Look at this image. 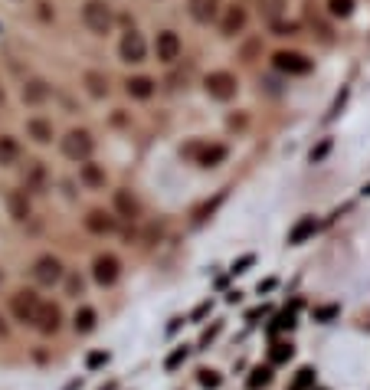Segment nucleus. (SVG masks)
I'll return each instance as SVG.
<instances>
[{
    "instance_id": "1",
    "label": "nucleus",
    "mask_w": 370,
    "mask_h": 390,
    "mask_svg": "<svg viewBox=\"0 0 370 390\" xmlns=\"http://www.w3.org/2000/svg\"><path fill=\"white\" fill-rule=\"evenodd\" d=\"M63 154H66L69 161H89L95 151V141H92V134L86 132V128H72V132H66V138H63Z\"/></svg>"
},
{
    "instance_id": "2",
    "label": "nucleus",
    "mask_w": 370,
    "mask_h": 390,
    "mask_svg": "<svg viewBox=\"0 0 370 390\" xmlns=\"http://www.w3.org/2000/svg\"><path fill=\"white\" fill-rule=\"evenodd\" d=\"M82 23H86L92 33L105 37V33L112 30V23H115V13H112V7H108L105 0H86V7H82Z\"/></svg>"
},
{
    "instance_id": "3",
    "label": "nucleus",
    "mask_w": 370,
    "mask_h": 390,
    "mask_svg": "<svg viewBox=\"0 0 370 390\" xmlns=\"http://www.w3.org/2000/svg\"><path fill=\"white\" fill-rule=\"evenodd\" d=\"M39 295L30 292V289H20V292L10 295V312H13V318L23 325H33L37 322V312H39Z\"/></svg>"
},
{
    "instance_id": "4",
    "label": "nucleus",
    "mask_w": 370,
    "mask_h": 390,
    "mask_svg": "<svg viewBox=\"0 0 370 390\" xmlns=\"http://www.w3.org/2000/svg\"><path fill=\"white\" fill-rule=\"evenodd\" d=\"M33 279H37V286H46V289H53V286H59L63 279H66V269H63V263H59L56 256H39L37 263H33Z\"/></svg>"
},
{
    "instance_id": "5",
    "label": "nucleus",
    "mask_w": 370,
    "mask_h": 390,
    "mask_svg": "<svg viewBox=\"0 0 370 390\" xmlns=\"http://www.w3.org/2000/svg\"><path fill=\"white\" fill-rule=\"evenodd\" d=\"M203 89H207V96L210 99H217V102H229V99L236 96V89H239V82H236V76L233 73H210L207 79H203Z\"/></svg>"
},
{
    "instance_id": "6",
    "label": "nucleus",
    "mask_w": 370,
    "mask_h": 390,
    "mask_svg": "<svg viewBox=\"0 0 370 390\" xmlns=\"http://www.w3.org/2000/svg\"><path fill=\"white\" fill-rule=\"evenodd\" d=\"M272 66L285 76H308L312 73V59L305 56V53H295V49H279L276 56H272Z\"/></svg>"
},
{
    "instance_id": "7",
    "label": "nucleus",
    "mask_w": 370,
    "mask_h": 390,
    "mask_svg": "<svg viewBox=\"0 0 370 390\" xmlns=\"http://www.w3.org/2000/svg\"><path fill=\"white\" fill-rule=\"evenodd\" d=\"M118 276H122V263H118V256H112V253H98V256L92 259V279L98 282V286H115L118 282Z\"/></svg>"
},
{
    "instance_id": "8",
    "label": "nucleus",
    "mask_w": 370,
    "mask_h": 390,
    "mask_svg": "<svg viewBox=\"0 0 370 390\" xmlns=\"http://www.w3.org/2000/svg\"><path fill=\"white\" fill-rule=\"evenodd\" d=\"M118 56H122L125 63H144V56H148V43H144V37L138 33V30L122 33V39H118Z\"/></svg>"
},
{
    "instance_id": "9",
    "label": "nucleus",
    "mask_w": 370,
    "mask_h": 390,
    "mask_svg": "<svg viewBox=\"0 0 370 390\" xmlns=\"http://www.w3.org/2000/svg\"><path fill=\"white\" fill-rule=\"evenodd\" d=\"M154 53H158V59L161 63H177L181 59V37L174 33V30H161L158 33V39H154Z\"/></svg>"
},
{
    "instance_id": "10",
    "label": "nucleus",
    "mask_w": 370,
    "mask_h": 390,
    "mask_svg": "<svg viewBox=\"0 0 370 390\" xmlns=\"http://www.w3.org/2000/svg\"><path fill=\"white\" fill-rule=\"evenodd\" d=\"M33 328L43 334H56L59 328H63V308L53 302H43L37 312V322H33Z\"/></svg>"
},
{
    "instance_id": "11",
    "label": "nucleus",
    "mask_w": 370,
    "mask_h": 390,
    "mask_svg": "<svg viewBox=\"0 0 370 390\" xmlns=\"http://www.w3.org/2000/svg\"><path fill=\"white\" fill-rule=\"evenodd\" d=\"M219 30H223V37H236V33H243V30H246V7H239V4L227 7V13H223V20H219Z\"/></svg>"
},
{
    "instance_id": "12",
    "label": "nucleus",
    "mask_w": 370,
    "mask_h": 390,
    "mask_svg": "<svg viewBox=\"0 0 370 390\" xmlns=\"http://www.w3.org/2000/svg\"><path fill=\"white\" fill-rule=\"evenodd\" d=\"M115 217L112 213H105V210H89L86 213V229L89 233H95V237H108V233H115Z\"/></svg>"
},
{
    "instance_id": "13",
    "label": "nucleus",
    "mask_w": 370,
    "mask_h": 390,
    "mask_svg": "<svg viewBox=\"0 0 370 390\" xmlns=\"http://www.w3.org/2000/svg\"><path fill=\"white\" fill-rule=\"evenodd\" d=\"M115 213L122 220H138L141 217V203L132 191H115Z\"/></svg>"
},
{
    "instance_id": "14",
    "label": "nucleus",
    "mask_w": 370,
    "mask_h": 390,
    "mask_svg": "<svg viewBox=\"0 0 370 390\" xmlns=\"http://www.w3.org/2000/svg\"><path fill=\"white\" fill-rule=\"evenodd\" d=\"M7 213L10 220H17V223H23V220H30V197L27 191H7Z\"/></svg>"
},
{
    "instance_id": "15",
    "label": "nucleus",
    "mask_w": 370,
    "mask_h": 390,
    "mask_svg": "<svg viewBox=\"0 0 370 390\" xmlns=\"http://www.w3.org/2000/svg\"><path fill=\"white\" fill-rule=\"evenodd\" d=\"M193 154H197L200 168H217V164L227 158V148H223V144H200V148H193Z\"/></svg>"
},
{
    "instance_id": "16",
    "label": "nucleus",
    "mask_w": 370,
    "mask_h": 390,
    "mask_svg": "<svg viewBox=\"0 0 370 390\" xmlns=\"http://www.w3.org/2000/svg\"><path fill=\"white\" fill-rule=\"evenodd\" d=\"M23 181H27V191L43 194V187H46V168H43V161H30L27 171H23Z\"/></svg>"
},
{
    "instance_id": "17",
    "label": "nucleus",
    "mask_w": 370,
    "mask_h": 390,
    "mask_svg": "<svg viewBox=\"0 0 370 390\" xmlns=\"http://www.w3.org/2000/svg\"><path fill=\"white\" fill-rule=\"evenodd\" d=\"M46 99H49V82H43V79H30L23 86V102L27 105H43Z\"/></svg>"
},
{
    "instance_id": "18",
    "label": "nucleus",
    "mask_w": 370,
    "mask_h": 390,
    "mask_svg": "<svg viewBox=\"0 0 370 390\" xmlns=\"http://www.w3.org/2000/svg\"><path fill=\"white\" fill-rule=\"evenodd\" d=\"M187 7H190V17L197 20V23H210V20L217 17V0H187Z\"/></svg>"
},
{
    "instance_id": "19",
    "label": "nucleus",
    "mask_w": 370,
    "mask_h": 390,
    "mask_svg": "<svg viewBox=\"0 0 370 390\" xmlns=\"http://www.w3.org/2000/svg\"><path fill=\"white\" fill-rule=\"evenodd\" d=\"M82 82H86V92H89L92 99H105V96H108V79H105L102 73L89 69L86 76H82Z\"/></svg>"
},
{
    "instance_id": "20",
    "label": "nucleus",
    "mask_w": 370,
    "mask_h": 390,
    "mask_svg": "<svg viewBox=\"0 0 370 390\" xmlns=\"http://www.w3.org/2000/svg\"><path fill=\"white\" fill-rule=\"evenodd\" d=\"M27 132H30V138H33L37 144H49V141H53V125H49L46 118H30Z\"/></svg>"
},
{
    "instance_id": "21",
    "label": "nucleus",
    "mask_w": 370,
    "mask_h": 390,
    "mask_svg": "<svg viewBox=\"0 0 370 390\" xmlns=\"http://www.w3.org/2000/svg\"><path fill=\"white\" fill-rule=\"evenodd\" d=\"M125 89H128V96L132 99H151L154 96V79L148 76H134L125 82Z\"/></svg>"
},
{
    "instance_id": "22",
    "label": "nucleus",
    "mask_w": 370,
    "mask_h": 390,
    "mask_svg": "<svg viewBox=\"0 0 370 390\" xmlns=\"http://www.w3.org/2000/svg\"><path fill=\"white\" fill-rule=\"evenodd\" d=\"M314 229H318V223H314V217H305V220H298L292 227V233H288V243L292 246H298V243H305L308 237H314Z\"/></svg>"
},
{
    "instance_id": "23",
    "label": "nucleus",
    "mask_w": 370,
    "mask_h": 390,
    "mask_svg": "<svg viewBox=\"0 0 370 390\" xmlns=\"http://www.w3.org/2000/svg\"><path fill=\"white\" fill-rule=\"evenodd\" d=\"M282 13H285V0H259V17L266 20V23L276 27L279 20H282Z\"/></svg>"
},
{
    "instance_id": "24",
    "label": "nucleus",
    "mask_w": 370,
    "mask_h": 390,
    "mask_svg": "<svg viewBox=\"0 0 370 390\" xmlns=\"http://www.w3.org/2000/svg\"><path fill=\"white\" fill-rule=\"evenodd\" d=\"M79 177H82V184H89V187H105V171L98 168V164H92V161H82Z\"/></svg>"
},
{
    "instance_id": "25",
    "label": "nucleus",
    "mask_w": 370,
    "mask_h": 390,
    "mask_svg": "<svg viewBox=\"0 0 370 390\" xmlns=\"http://www.w3.org/2000/svg\"><path fill=\"white\" fill-rule=\"evenodd\" d=\"M17 161H20V144L13 138H0V168H10Z\"/></svg>"
},
{
    "instance_id": "26",
    "label": "nucleus",
    "mask_w": 370,
    "mask_h": 390,
    "mask_svg": "<svg viewBox=\"0 0 370 390\" xmlns=\"http://www.w3.org/2000/svg\"><path fill=\"white\" fill-rule=\"evenodd\" d=\"M72 325H76L79 334H89L95 328V308H89V305H82L76 312V318H72Z\"/></svg>"
},
{
    "instance_id": "27",
    "label": "nucleus",
    "mask_w": 370,
    "mask_h": 390,
    "mask_svg": "<svg viewBox=\"0 0 370 390\" xmlns=\"http://www.w3.org/2000/svg\"><path fill=\"white\" fill-rule=\"evenodd\" d=\"M328 13H331V17H351L354 0H328Z\"/></svg>"
},
{
    "instance_id": "28",
    "label": "nucleus",
    "mask_w": 370,
    "mask_h": 390,
    "mask_svg": "<svg viewBox=\"0 0 370 390\" xmlns=\"http://www.w3.org/2000/svg\"><path fill=\"white\" fill-rule=\"evenodd\" d=\"M312 381H314V371H312V367H302L288 390H308V387H312Z\"/></svg>"
},
{
    "instance_id": "29",
    "label": "nucleus",
    "mask_w": 370,
    "mask_h": 390,
    "mask_svg": "<svg viewBox=\"0 0 370 390\" xmlns=\"http://www.w3.org/2000/svg\"><path fill=\"white\" fill-rule=\"evenodd\" d=\"M269 384V367H256L253 371V377H249V390H259Z\"/></svg>"
},
{
    "instance_id": "30",
    "label": "nucleus",
    "mask_w": 370,
    "mask_h": 390,
    "mask_svg": "<svg viewBox=\"0 0 370 390\" xmlns=\"http://www.w3.org/2000/svg\"><path fill=\"white\" fill-rule=\"evenodd\" d=\"M200 384H203V387H219V374L217 371H200Z\"/></svg>"
},
{
    "instance_id": "31",
    "label": "nucleus",
    "mask_w": 370,
    "mask_h": 390,
    "mask_svg": "<svg viewBox=\"0 0 370 390\" xmlns=\"http://www.w3.org/2000/svg\"><path fill=\"white\" fill-rule=\"evenodd\" d=\"M285 358H292V348H288V344H279L276 351H272V361H285Z\"/></svg>"
},
{
    "instance_id": "32",
    "label": "nucleus",
    "mask_w": 370,
    "mask_h": 390,
    "mask_svg": "<svg viewBox=\"0 0 370 390\" xmlns=\"http://www.w3.org/2000/svg\"><path fill=\"white\" fill-rule=\"evenodd\" d=\"M272 30H276L279 37H292V33H295V23H282V20H279V23H276Z\"/></svg>"
},
{
    "instance_id": "33",
    "label": "nucleus",
    "mask_w": 370,
    "mask_h": 390,
    "mask_svg": "<svg viewBox=\"0 0 370 390\" xmlns=\"http://www.w3.org/2000/svg\"><path fill=\"white\" fill-rule=\"evenodd\" d=\"M105 361H108V354H89V367H98Z\"/></svg>"
},
{
    "instance_id": "34",
    "label": "nucleus",
    "mask_w": 370,
    "mask_h": 390,
    "mask_svg": "<svg viewBox=\"0 0 370 390\" xmlns=\"http://www.w3.org/2000/svg\"><path fill=\"white\" fill-rule=\"evenodd\" d=\"M184 358H187V351H177V354H174V358H171V361H167V367H177V364H181Z\"/></svg>"
},
{
    "instance_id": "35",
    "label": "nucleus",
    "mask_w": 370,
    "mask_h": 390,
    "mask_svg": "<svg viewBox=\"0 0 370 390\" xmlns=\"http://www.w3.org/2000/svg\"><path fill=\"white\" fill-rule=\"evenodd\" d=\"M69 292L79 295V292H82V282H79V279H69Z\"/></svg>"
},
{
    "instance_id": "36",
    "label": "nucleus",
    "mask_w": 370,
    "mask_h": 390,
    "mask_svg": "<svg viewBox=\"0 0 370 390\" xmlns=\"http://www.w3.org/2000/svg\"><path fill=\"white\" fill-rule=\"evenodd\" d=\"M4 334H7V322H4V318H0V338H4Z\"/></svg>"
},
{
    "instance_id": "37",
    "label": "nucleus",
    "mask_w": 370,
    "mask_h": 390,
    "mask_svg": "<svg viewBox=\"0 0 370 390\" xmlns=\"http://www.w3.org/2000/svg\"><path fill=\"white\" fill-rule=\"evenodd\" d=\"M0 102H4V86H0Z\"/></svg>"
},
{
    "instance_id": "38",
    "label": "nucleus",
    "mask_w": 370,
    "mask_h": 390,
    "mask_svg": "<svg viewBox=\"0 0 370 390\" xmlns=\"http://www.w3.org/2000/svg\"><path fill=\"white\" fill-rule=\"evenodd\" d=\"M0 279H4V272H0Z\"/></svg>"
}]
</instances>
